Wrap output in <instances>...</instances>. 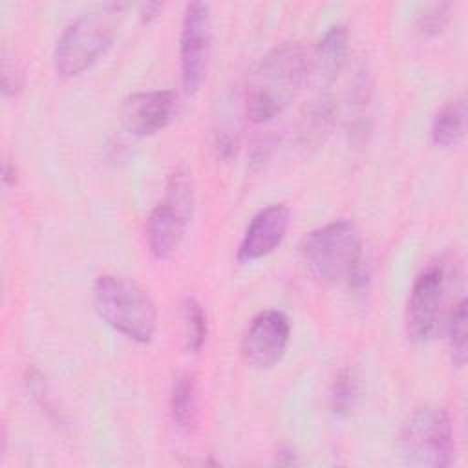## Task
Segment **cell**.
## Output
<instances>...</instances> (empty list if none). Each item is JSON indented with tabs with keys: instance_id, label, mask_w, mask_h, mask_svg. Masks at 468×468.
I'll return each mask as SVG.
<instances>
[{
	"instance_id": "cell-10",
	"label": "cell",
	"mask_w": 468,
	"mask_h": 468,
	"mask_svg": "<svg viewBox=\"0 0 468 468\" xmlns=\"http://www.w3.org/2000/svg\"><path fill=\"white\" fill-rule=\"evenodd\" d=\"M291 221V210L283 203H274L261 208L249 223L239 247L238 261L252 263L274 252L283 241Z\"/></svg>"
},
{
	"instance_id": "cell-22",
	"label": "cell",
	"mask_w": 468,
	"mask_h": 468,
	"mask_svg": "<svg viewBox=\"0 0 468 468\" xmlns=\"http://www.w3.org/2000/svg\"><path fill=\"white\" fill-rule=\"evenodd\" d=\"M27 388L33 393L35 400H38L40 408H44L46 411L55 413V415L58 413V410H55V406H53V400L49 399V389H48V384L44 382V377L33 367H31L29 377H27Z\"/></svg>"
},
{
	"instance_id": "cell-7",
	"label": "cell",
	"mask_w": 468,
	"mask_h": 468,
	"mask_svg": "<svg viewBox=\"0 0 468 468\" xmlns=\"http://www.w3.org/2000/svg\"><path fill=\"white\" fill-rule=\"evenodd\" d=\"M444 269L437 263L428 265L415 278L406 309V331L413 342H426L435 335L444 300Z\"/></svg>"
},
{
	"instance_id": "cell-4",
	"label": "cell",
	"mask_w": 468,
	"mask_h": 468,
	"mask_svg": "<svg viewBox=\"0 0 468 468\" xmlns=\"http://www.w3.org/2000/svg\"><path fill=\"white\" fill-rule=\"evenodd\" d=\"M97 314L122 336L148 344L157 329V309L152 296L133 280L102 274L93 283Z\"/></svg>"
},
{
	"instance_id": "cell-14",
	"label": "cell",
	"mask_w": 468,
	"mask_h": 468,
	"mask_svg": "<svg viewBox=\"0 0 468 468\" xmlns=\"http://www.w3.org/2000/svg\"><path fill=\"white\" fill-rule=\"evenodd\" d=\"M466 132V102L459 95L448 101L433 117L430 137L437 148H452L459 144Z\"/></svg>"
},
{
	"instance_id": "cell-17",
	"label": "cell",
	"mask_w": 468,
	"mask_h": 468,
	"mask_svg": "<svg viewBox=\"0 0 468 468\" xmlns=\"http://www.w3.org/2000/svg\"><path fill=\"white\" fill-rule=\"evenodd\" d=\"M369 99H371V79L369 73L362 68L356 71L353 88L349 93V133L364 137L367 130V119H369Z\"/></svg>"
},
{
	"instance_id": "cell-12",
	"label": "cell",
	"mask_w": 468,
	"mask_h": 468,
	"mask_svg": "<svg viewBox=\"0 0 468 468\" xmlns=\"http://www.w3.org/2000/svg\"><path fill=\"white\" fill-rule=\"evenodd\" d=\"M349 55V31L346 26L329 27L318 40L314 51V77L320 84H331L342 68L346 66Z\"/></svg>"
},
{
	"instance_id": "cell-8",
	"label": "cell",
	"mask_w": 468,
	"mask_h": 468,
	"mask_svg": "<svg viewBox=\"0 0 468 468\" xmlns=\"http://www.w3.org/2000/svg\"><path fill=\"white\" fill-rule=\"evenodd\" d=\"M289 338V318L278 309H265L250 320L243 335V358L256 369H269L283 358Z\"/></svg>"
},
{
	"instance_id": "cell-13",
	"label": "cell",
	"mask_w": 468,
	"mask_h": 468,
	"mask_svg": "<svg viewBox=\"0 0 468 468\" xmlns=\"http://www.w3.org/2000/svg\"><path fill=\"white\" fill-rule=\"evenodd\" d=\"M335 121V104L329 93H320L318 97L311 99L298 119V139L305 146H314L324 143L329 135L331 126Z\"/></svg>"
},
{
	"instance_id": "cell-9",
	"label": "cell",
	"mask_w": 468,
	"mask_h": 468,
	"mask_svg": "<svg viewBox=\"0 0 468 468\" xmlns=\"http://www.w3.org/2000/svg\"><path fill=\"white\" fill-rule=\"evenodd\" d=\"M179 112V97L172 90L141 91L124 99L122 122L137 137L165 130Z\"/></svg>"
},
{
	"instance_id": "cell-6",
	"label": "cell",
	"mask_w": 468,
	"mask_h": 468,
	"mask_svg": "<svg viewBox=\"0 0 468 468\" xmlns=\"http://www.w3.org/2000/svg\"><path fill=\"white\" fill-rule=\"evenodd\" d=\"M212 42L210 5L205 2H190L185 7L181 37H179V68L181 86L186 95H196L208 71Z\"/></svg>"
},
{
	"instance_id": "cell-15",
	"label": "cell",
	"mask_w": 468,
	"mask_h": 468,
	"mask_svg": "<svg viewBox=\"0 0 468 468\" xmlns=\"http://www.w3.org/2000/svg\"><path fill=\"white\" fill-rule=\"evenodd\" d=\"M170 411H172L174 424L181 430H188L196 420L197 389H196L194 378L186 373L179 375L172 384Z\"/></svg>"
},
{
	"instance_id": "cell-5",
	"label": "cell",
	"mask_w": 468,
	"mask_h": 468,
	"mask_svg": "<svg viewBox=\"0 0 468 468\" xmlns=\"http://www.w3.org/2000/svg\"><path fill=\"white\" fill-rule=\"evenodd\" d=\"M400 452L411 466H448L453 453V428L448 411L431 404L415 410L402 430Z\"/></svg>"
},
{
	"instance_id": "cell-24",
	"label": "cell",
	"mask_w": 468,
	"mask_h": 468,
	"mask_svg": "<svg viewBox=\"0 0 468 468\" xmlns=\"http://www.w3.org/2000/svg\"><path fill=\"white\" fill-rule=\"evenodd\" d=\"M2 181L5 186H13L16 183V168L9 163H4V170H2Z\"/></svg>"
},
{
	"instance_id": "cell-23",
	"label": "cell",
	"mask_w": 468,
	"mask_h": 468,
	"mask_svg": "<svg viewBox=\"0 0 468 468\" xmlns=\"http://www.w3.org/2000/svg\"><path fill=\"white\" fill-rule=\"evenodd\" d=\"M161 9H163V4H159V2H146V4H143L141 11H139L141 22H152L154 18L159 16Z\"/></svg>"
},
{
	"instance_id": "cell-2",
	"label": "cell",
	"mask_w": 468,
	"mask_h": 468,
	"mask_svg": "<svg viewBox=\"0 0 468 468\" xmlns=\"http://www.w3.org/2000/svg\"><path fill=\"white\" fill-rule=\"evenodd\" d=\"M300 254L307 271L325 285L358 289L366 283L362 239L349 219H335L307 232Z\"/></svg>"
},
{
	"instance_id": "cell-3",
	"label": "cell",
	"mask_w": 468,
	"mask_h": 468,
	"mask_svg": "<svg viewBox=\"0 0 468 468\" xmlns=\"http://www.w3.org/2000/svg\"><path fill=\"white\" fill-rule=\"evenodd\" d=\"M126 7L122 2H106L75 18L57 40L55 71L73 79L90 69L113 44Z\"/></svg>"
},
{
	"instance_id": "cell-18",
	"label": "cell",
	"mask_w": 468,
	"mask_h": 468,
	"mask_svg": "<svg viewBox=\"0 0 468 468\" xmlns=\"http://www.w3.org/2000/svg\"><path fill=\"white\" fill-rule=\"evenodd\" d=\"M466 300L461 298L448 313L446 333H448V349L450 358L455 367H463L466 362Z\"/></svg>"
},
{
	"instance_id": "cell-16",
	"label": "cell",
	"mask_w": 468,
	"mask_h": 468,
	"mask_svg": "<svg viewBox=\"0 0 468 468\" xmlns=\"http://www.w3.org/2000/svg\"><path fill=\"white\" fill-rule=\"evenodd\" d=\"M179 318H181V333H183L185 349L192 355L199 353L207 340V333H208L207 314H205L201 303L192 296L183 298L181 307H179Z\"/></svg>"
},
{
	"instance_id": "cell-21",
	"label": "cell",
	"mask_w": 468,
	"mask_h": 468,
	"mask_svg": "<svg viewBox=\"0 0 468 468\" xmlns=\"http://www.w3.org/2000/svg\"><path fill=\"white\" fill-rule=\"evenodd\" d=\"M22 90V73L16 62L9 57L7 49H2V93L5 97H16Z\"/></svg>"
},
{
	"instance_id": "cell-19",
	"label": "cell",
	"mask_w": 468,
	"mask_h": 468,
	"mask_svg": "<svg viewBox=\"0 0 468 468\" xmlns=\"http://www.w3.org/2000/svg\"><path fill=\"white\" fill-rule=\"evenodd\" d=\"M356 397H358L356 373L351 367H344L333 380L331 393H329V406L333 415L347 417L356 404Z\"/></svg>"
},
{
	"instance_id": "cell-1",
	"label": "cell",
	"mask_w": 468,
	"mask_h": 468,
	"mask_svg": "<svg viewBox=\"0 0 468 468\" xmlns=\"http://www.w3.org/2000/svg\"><path fill=\"white\" fill-rule=\"evenodd\" d=\"M309 62L300 42H282L254 66L245 86V113L263 124L278 117L300 93Z\"/></svg>"
},
{
	"instance_id": "cell-20",
	"label": "cell",
	"mask_w": 468,
	"mask_h": 468,
	"mask_svg": "<svg viewBox=\"0 0 468 468\" xmlns=\"http://www.w3.org/2000/svg\"><path fill=\"white\" fill-rule=\"evenodd\" d=\"M452 13L450 2H433L424 5V9L417 15V29L422 37H437L441 35L448 22Z\"/></svg>"
},
{
	"instance_id": "cell-11",
	"label": "cell",
	"mask_w": 468,
	"mask_h": 468,
	"mask_svg": "<svg viewBox=\"0 0 468 468\" xmlns=\"http://www.w3.org/2000/svg\"><path fill=\"white\" fill-rule=\"evenodd\" d=\"M192 208L172 197L165 196L146 218L144 232L148 249L157 260H168L183 241L188 219L192 218Z\"/></svg>"
}]
</instances>
